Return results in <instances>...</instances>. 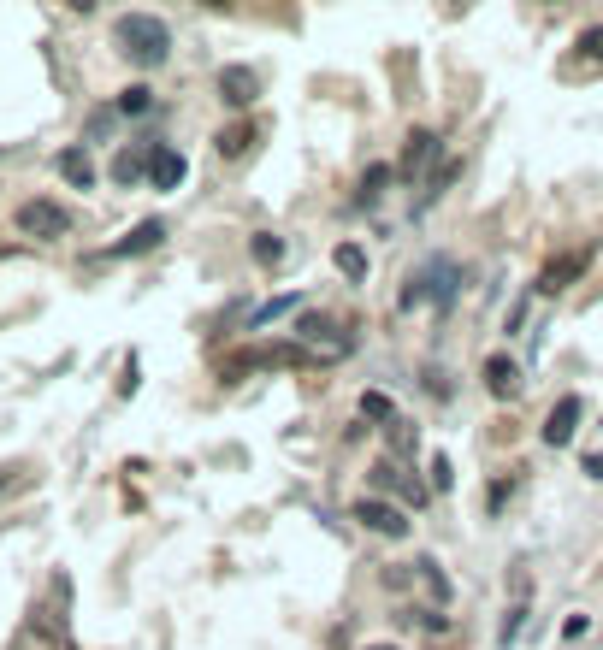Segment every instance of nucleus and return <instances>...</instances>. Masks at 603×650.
I'll return each instance as SVG.
<instances>
[{
  "mask_svg": "<svg viewBox=\"0 0 603 650\" xmlns=\"http://www.w3.org/2000/svg\"><path fill=\"white\" fill-rule=\"evenodd\" d=\"M113 42H119V54L142 71H154V65H166L172 54V30H166V18H154V12H125L119 24H113Z\"/></svg>",
  "mask_w": 603,
  "mask_h": 650,
  "instance_id": "f257e3e1",
  "label": "nucleus"
},
{
  "mask_svg": "<svg viewBox=\"0 0 603 650\" xmlns=\"http://www.w3.org/2000/svg\"><path fill=\"white\" fill-rule=\"evenodd\" d=\"M18 231L36 237V243H54V237L71 231V207H60L54 195H30V201L18 207Z\"/></svg>",
  "mask_w": 603,
  "mask_h": 650,
  "instance_id": "f03ea898",
  "label": "nucleus"
},
{
  "mask_svg": "<svg viewBox=\"0 0 603 650\" xmlns=\"http://www.w3.org/2000/svg\"><path fill=\"white\" fill-rule=\"evenodd\" d=\"M580 414H586V402L568 390V396H556V408L544 414V444L550 450H568L574 444V432H580Z\"/></svg>",
  "mask_w": 603,
  "mask_h": 650,
  "instance_id": "7ed1b4c3",
  "label": "nucleus"
},
{
  "mask_svg": "<svg viewBox=\"0 0 603 650\" xmlns=\"http://www.w3.org/2000/svg\"><path fill=\"white\" fill-rule=\"evenodd\" d=\"M592 255H598L592 243H586V249H568L562 260H550V266L538 272V284H533V290H538V296H562V290H568V284H574V278H580V272L592 266Z\"/></svg>",
  "mask_w": 603,
  "mask_h": 650,
  "instance_id": "20e7f679",
  "label": "nucleus"
},
{
  "mask_svg": "<svg viewBox=\"0 0 603 650\" xmlns=\"http://www.w3.org/2000/svg\"><path fill=\"white\" fill-rule=\"evenodd\" d=\"M255 95H261L255 65H225V71H219V101H225L231 113H249V107H255Z\"/></svg>",
  "mask_w": 603,
  "mask_h": 650,
  "instance_id": "39448f33",
  "label": "nucleus"
},
{
  "mask_svg": "<svg viewBox=\"0 0 603 650\" xmlns=\"http://www.w3.org/2000/svg\"><path fill=\"white\" fill-rule=\"evenodd\" d=\"M355 520L367 532H379V538H408V515H402L397 503H385V497H361L355 503Z\"/></svg>",
  "mask_w": 603,
  "mask_h": 650,
  "instance_id": "423d86ee",
  "label": "nucleus"
},
{
  "mask_svg": "<svg viewBox=\"0 0 603 650\" xmlns=\"http://www.w3.org/2000/svg\"><path fill=\"white\" fill-rule=\"evenodd\" d=\"M166 243V219H142V225H131L113 249H107V260H131V255H148V249H160Z\"/></svg>",
  "mask_w": 603,
  "mask_h": 650,
  "instance_id": "0eeeda50",
  "label": "nucleus"
},
{
  "mask_svg": "<svg viewBox=\"0 0 603 650\" xmlns=\"http://www.w3.org/2000/svg\"><path fill=\"white\" fill-rule=\"evenodd\" d=\"M184 172H190V160H184L178 148L154 142V160H148V184H154V190H178V184H184Z\"/></svg>",
  "mask_w": 603,
  "mask_h": 650,
  "instance_id": "6e6552de",
  "label": "nucleus"
},
{
  "mask_svg": "<svg viewBox=\"0 0 603 650\" xmlns=\"http://www.w3.org/2000/svg\"><path fill=\"white\" fill-rule=\"evenodd\" d=\"M432 160H438V136L432 130H408V142H402V178L414 184Z\"/></svg>",
  "mask_w": 603,
  "mask_h": 650,
  "instance_id": "1a4fd4ad",
  "label": "nucleus"
},
{
  "mask_svg": "<svg viewBox=\"0 0 603 650\" xmlns=\"http://www.w3.org/2000/svg\"><path fill=\"white\" fill-rule=\"evenodd\" d=\"M479 379H485V390H491L497 402H509V396L521 390V367H515L509 355H485V367H479Z\"/></svg>",
  "mask_w": 603,
  "mask_h": 650,
  "instance_id": "9d476101",
  "label": "nucleus"
},
{
  "mask_svg": "<svg viewBox=\"0 0 603 650\" xmlns=\"http://www.w3.org/2000/svg\"><path fill=\"white\" fill-rule=\"evenodd\" d=\"M148 160H154V142H142V148H119V160H113V184H142L148 178Z\"/></svg>",
  "mask_w": 603,
  "mask_h": 650,
  "instance_id": "9b49d317",
  "label": "nucleus"
},
{
  "mask_svg": "<svg viewBox=\"0 0 603 650\" xmlns=\"http://www.w3.org/2000/svg\"><path fill=\"white\" fill-rule=\"evenodd\" d=\"M255 136H261V125H255V119H237V125H225L219 136H213V148H219L225 160H237V154H249V142H255Z\"/></svg>",
  "mask_w": 603,
  "mask_h": 650,
  "instance_id": "f8f14e48",
  "label": "nucleus"
},
{
  "mask_svg": "<svg viewBox=\"0 0 603 650\" xmlns=\"http://www.w3.org/2000/svg\"><path fill=\"white\" fill-rule=\"evenodd\" d=\"M60 178H66L71 190H95V166H89L83 148H60Z\"/></svg>",
  "mask_w": 603,
  "mask_h": 650,
  "instance_id": "ddd939ff",
  "label": "nucleus"
},
{
  "mask_svg": "<svg viewBox=\"0 0 603 650\" xmlns=\"http://www.w3.org/2000/svg\"><path fill=\"white\" fill-rule=\"evenodd\" d=\"M332 266L349 278V284H367V249H361V243H337V249H332Z\"/></svg>",
  "mask_w": 603,
  "mask_h": 650,
  "instance_id": "4468645a",
  "label": "nucleus"
},
{
  "mask_svg": "<svg viewBox=\"0 0 603 650\" xmlns=\"http://www.w3.org/2000/svg\"><path fill=\"white\" fill-rule=\"evenodd\" d=\"M148 107H154V89H148V83H131V89L119 95V107H113V113H125V119H136V113H148Z\"/></svg>",
  "mask_w": 603,
  "mask_h": 650,
  "instance_id": "2eb2a0df",
  "label": "nucleus"
},
{
  "mask_svg": "<svg viewBox=\"0 0 603 650\" xmlns=\"http://www.w3.org/2000/svg\"><path fill=\"white\" fill-rule=\"evenodd\" d=\"M249 255L261 260V266H278V260H284V237H272V231H261V237L249 243Z\"/></svg>",
  "mask_w": 603,
  "mask_h": 650,
  "instance_id": "dca6fc26",
  "label": "nucleus"
},
{
  "mask_svg": "<svg viewBox=\"0 0 603 650\" xmlns=\"http://www.w3.org/2000/svg\"><path fill=\"white\" fill-rule=\"evenodd\" d=\"M385 184H391V166H367V172H361V201H379Z\"/></svg>",
  "mask_w": 603,
  "mask_h": 650,
  "instance_id": "f3484780",
  "label": "nucleus"
},
{
  "mask_svg": "<svg viewBox=\"0 0 603 650\" xmlns=\"http://www.w3.org/2000/svg\"><path fill=\"white\" fill-rule=\"evenodd\" d=\"M296 331H302V343H320V337H332L337 325L326 320V314H302V320H296Z\"/></svg>",
  "mask_w": 603,
  "mask_h": 650,
  "instance_id": "a211bd4d",
  "label": "nucleus"
},
{
  "mask_svg": "<svg viewBox=\"0 0 603 650\" xmlns=\"http://www.w3.org/2000/svg\"><path fill=\"white\" fill-rule=\"evenodd\" d=\"M414 568H420V580L432 585V597H450V580H444V574H438V562H432V556H420V562H414Z\"/></svg>",
  "mask_w": 603,
  "mask_h": 650,
  "instance_id": "6ab92c4d",
  "label": "nucleus"
},
{
  "mask_svg": "<svg viewBox=\"0 0 603 650\" xmlns=\"http://www.w3.org/2000/svg\"><path fill=\"white\" fill-rule=\"evenodd\" d=\"M361 414H367V420H391V396H385V390H367V396H361Z\"/></svg>",
  "mask_w": 603,
  "mask_h": 650,
  "instance_id": "aec40b11",
  "label": "nucleus"
},
{
  "mask_svg": "<svg viewBox=\"0 0 603 650\" xmlns=\"http://www.w3.org/2000/svg\"><path fill=\"white\" fill-rule=\"evenodd\" d=\"M580 60H603V24H592V30H580Z\"/></svg>",
  "mask_w": 603,
  "mask_h": 650,
  "instance_id": "412c9836",
  "label": "nucleus"
},
{
  "mask_svg": "<svg viewBox=\"0 0 603 650\" xmlns=\"http://www.w3.org/2000/svg\"><path fill=\"white\" fill-rule=\"evenodd\" d=\"M432 485L450 491V461H444V455H432Z\"/></svg>",
  "mask_w": 603,
  "mask_h": 650,
  "instance_id": "4be33fe9",
  "label": "nucleus"
},
{
  "mask_svg": "<svg viewBox=\"0 0 603 650\" xmlns=\"http://www.w3.org/2000/svg\"><path fill=\"white\" fill-rule=\"evenodd\" d=\"M580 467H586V479H603V450H598V455H586Z\"/></svg>",
  "mask_w": 603,
  "mask_h": 650,
  "instance_id": "5701e85b",
  "label": "nucleus"
},
{
  "mask_svg": "<svg viewBox=\"0 0 603 650\" xmlns=\"http://www.w3.org/2000/svg\"><path fill=\"white\" fill-rule=\"evenodd\" d=\"M367 650H397V645H367Z\"/></svg>",
  "mask_w": 603,
  "mask_h": 650,
  "instance_id": "b1692460",
  "label": "nucleus"
}]
</instances>
